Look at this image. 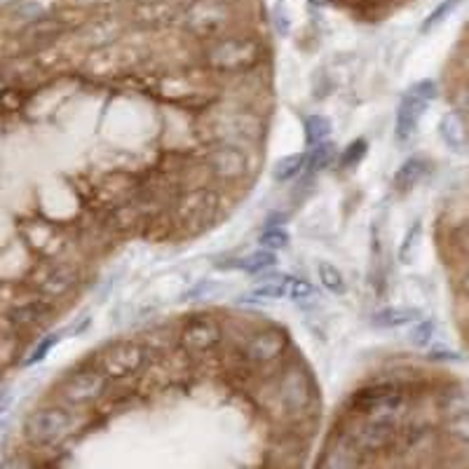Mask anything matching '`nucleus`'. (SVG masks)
<instances>
[{"instance_id":"f8f14e48","label":"nucleus","mask_w":469,"mask_h":469,"mask_svg":"<svg viewBox=\"0 0 469 469\" xmlns=\"http://www.w3.org/2000/svg\"><path fill=\"white\" fill-rule=\"evenodd\" d=\"M214 212H216V195L197 190V193H188L184 200L178 202L177 214L186 225L205 228L214 221Z\"/></svg>"},{"instance_id":"cd10ccee","label":"nucleus","mask_w":469,"mask_h":469,"mask_svg":"<svg viewBox=\"0 0 469 469\" xmlns=\"http://www.w3.org/2000/svg\"><path fill=\"white\" fill-rule=\"evenodd\" d=\"M59 343V336L57 333H50V336H45L41 340V345H38V348L34 349V352H31L29 355V361H26V364H35V361H43V357L47 355V352H50L52 348H54V345Z\"/></svg>"},{"instance_id":"2f4dec72","label":"nucleus","mask_w":469,"mask_h":469,"mask_svg":"<svg viewBox=\"0 0 469 469\" xmlns=\"http://www.w3.org/2000/svg\"><path fill=\"white\" fill-rule=\"evenodd\" d=\"M455 246H458V252L463 256L469 258V224L463 225V228L455 233Z\"/></svg>"},{"instance_id":"393cba45","label":"nucleus","mask_w":469,"mask_h":469,"mask_svg":"<svg viewBox=\"0 0 469 469\" xmlns=\"http://www.w3.org/2000/svg\"><path fill=\"white\" fill-rule=\"evenodd\" d=\"M258 244L263 246V249H270V252H280L284 246H289V233L282 228H265L258 237Z\"/></svg>"},{"instance_id":"7c9ffc66","label":"nucleus","mask_w":469,"mask_h":469,"mask_svg":"<svg viewBox=\"0 0 469 469\" xmlns=\"http://www.w3.org/2000/svg\"><path fill=\"white\" fill-rule=\"evenodd\" d=\"M364 150H367V143H364V141L352 143V146H349V148L345 150L343 165H345V167H352V165H355V160L359 162V160H361V155H364Z\"/></svg>"},{"instance_id":"f257e3e1","label":"nucleus","mask_w":469,"mask_h":469,"mask_svg":"<svg viewBox=\"0 0 469 469\" xmlns=\"http://www.w3.org/2000/svg\"><path fill=\"white\" fill-rule=\"evenodd\" d=\"M202 59L218 73H244L263 59V47L249 35H218L205 45Z\"/></svg>"},{"instance_id":"f03ea898","label":"nucleus","mask_w":469,"mask_h":469,"mask_svg":"<svg viewBox=\"0 0 469 469\" xmlns=\"http://www.w3.org/2000/svg\"><path fill=\"white\" fill-rule=\"evenodd\" d=\"M78 429V416L73 413V407L69 404H47V407L35 408L26 418L24 432L34 441L35 446H54L69 439Z\"/></svg>"},{"instance_id":"9b49d317","label":"nucleus","mask_w":469,"mask_h":469,"mask_svg":"<svg viewBox=\"0 0 469 469\" xmlns=\"http://www.w3.org/2000/svg\"><path fill=\"white\" fill-rule=\"evenodd\" d=\"M286 349V336L280 329H263V331H256L254 336H249L244 345V355L252 364H270L275 361L277 357Z\"/></svg>"},{"instance_id":"72a5a7b5","label":"nucleus","mask_w":469,"mask_h":469,"mask_svg":"<svg viewBox=\"0 0 469 469\" xmlns=\"http://www.w3.org/2000/svg\"><path fill=\"white\" fill-rule=\"evenodd\" d=\"M458 286H460V292H463V296L469 301V268L463 270V275H460Z\"/></svg>"},{"instance_id":"6ab92c4d","label":"nucleus","mask_w":469,"mask_h":469,"mask_svg":"<svg viewBox=\"0 0 469 469\" xmlns=\"http://www.w3.org/2000/svg\"><path fill=\"white\" fill-rule=\"evenodd\" d=\"M308 169V153H296V155H286L273 169V177L275 181H292L298 174H305Z\"/></svg>"},{"instance_id":"423d86ee","label":"nucleus","mask_w":469,"mask_h":469,"mask_svg":"<svg viewBox=\"0 0 469 469\" xmlns=\"http://www.w3.org/2000/svg\"><path fill=\"white\" fill-rule=\"evenodd\" d=\"M436 92H439L436 82L423 81L413 90H408L407 97L401 99L399 110H397V137H399V141H407L416 132L420 115L425 113L429 101H435Z\"/></svg>"},{"instance_id":"dca6fc26","label":"nucleus","mask_w":469,"mask_h":469,"mask_svg":"<svg viewBox=\"0 0 469 469\" xmlns=\"http://www.w3.org/2000/svg\"><path fill=\"white\" fill-rule=\"evenodd\" d=\"M275 263H277L275 252H270V249H263V246H261L258 252L249 254V256L228 258V261H224L218 268L242 270V273H246V275H261V273H268Z\"/></svg>"},{"instance_id":"0eeeda50","label":"nucleus","mask_w":469,"mask_h":469,"mask_svg":"<svg viewBox=\"0 0 469 469\" xmlns=\"http://www.w3.org/2000/svg\"><path fill=\"white\" fill-rule=\"evenodd\" d=\"M273 397H275L280 408L289 413H298L303 411L310 404V399H312V385H310L308 376L301 368L292 367L277 378Z\"/></svg>"},{"instance_id":"6e6552de","label":"nucleus","mask_w":469,"mask_h":469,"mask_svg":"<svg viewBox=\"0 0 469 469\" xmlns=\"http://www.w3.org/2000/svg\"><path fill=\"white\" fill-rule=\"evenodd\" d=\"M143 364H146V349H143V345L134 343V340H125V343L110 345L103 352L99 368L109 378H113V380H120V378L134 376Z\"/></svg>"},{"instance_id":"7ed1b4c3","label":"nucleus","mask_w":469,"mask_h":469,"mask_svg":"<svg viewBox=\"0 0 469 469\" xmlns=\"http://www.w3.org/2000/svg\"><path fill=\"white\" fill-rule=\"evenodd\" d=\"M233 17V7L225 0H193L190 5L181 7L177 24L193 38L212 41L228 29Z\"/></svg>"},{"instance_id":"473e14b6","label":"nucleus","mask_w":469,"mask_h":469,"mask_svg":"<svg viewBox=\"0 0 469 469\" xmlns=\"http://www.w3.org/2000/svg\"><path fill=\"white\" fill-rule=\"evenodd\" d=\"M429 359H435V361H458L460 355H458V352H453V349H432V352H429Z\"/></svg>"},{"instance_id":"c85d7f7f","label":"nucleus","mask_w":469,"mask_h":469,"mask_svg":"<svg viewBox=\"0 0 469 469\" xmlns=\"http://www.w3.org/2000/svg\"><path fill=\"white\" fill-rule=\"evenodd\" d=\"M453 106H455V110L463 115L464 120H469V85L455 90V94H453Z\"/></svg>"},{"instance_id":"aec40b11","label":"nucleus","mask_w":469,"mask_h":469,"mask_svg":"<svg viewBox=\"0 0 469 469\" xmlns=\"http://www.w3.org/2000/svg\"><path fill=\"white\" fill-rule=\"evenodd\" d=\"M425 172H427V165H425L420 158H413V160L401 165V169L397 172L395 186L401 190V193H407V190H411L413 186L418 184L420 178L425 177Z\"/></svg>"},{"instance_id":"1a4fd4ad","label":"nucleus","mask_w":469,"mask_h":469,"mask_svg":"<svg viewBox=\"0 0 469 469\" xmlns=\"http://www.w3.org/2000/svg\"><path fill=\"white\" fill-rule=\"evenodd\" d=\"M206 169L221 181H237L246 174V153L234 143H216L212 153L206 155Z\"/></svg>"},{"instance_id":"20e7f679","label":"nucleus","mask_w":469,"mask_h":469,"mask_svg":"<svg viewBox=\"0 0 469 469\" xmlns=\"http://www.w3.org/2000/svg\"><path fill=\"white\" fill-rule=\"evenodd\" d=\"M206 127H209V132L214 134L218 143H234L242 148L258 143V139L263 134L261 118L242 109H224L218 113H212Z\"/></svg>"},{"instance_id":"b1692460","label":"nucleus","mask_w":469,"mask_h":469,"mask_svg":"<svg viewBox=\"0 0 469 469\" xmlns=\"http://www.w3.org/2000/svg\"><path fill=\"white\" fill-rule=\"evenodd\" d=\"M317 273H320V282L324 284V289H329L331 293H345V277L340 270L333 268L331 263H320Z\"/></svg>"},{"instance_id":"412c9836","label":"nucleus","mask_w":469,"mask_h":469,"mask_svg":"<svg viewBox=\"0 0 469 469\" xmlns=\"http://www.w3.org/2000/svg\"><path fill=\"white\" fill-rule=\"evenodd\" d=\"M333 158H336L333 143L324 141V143H317V146H310L308 169H305V174H317L321 172V169H327V167L333 162Z\"/></svg>"},{"instance_id":"4468645a","label":"nucleus","mask_w":469,"mask_h":469,"mask_svg":"<svg viewBox=\"0 0 469 469\" xmlns=\"http://www.w3.org/2000/svg\"><path fill=\"white\" fill-rule=\"evenodd\" d=\"M221 343V327L212 317H200L186 324L181 331V345L190 352H209Z\"/></svg>"},{"instance_id":"2eb2a0df","label":"nucleus","mask_w":469,"mask_h":469,"mask_svg":"<svg viewBox=\"0 0 469 469\" xmlns=\"http://www.w3.org/2000/svg\"><path fill=\"white\" fill-rule=\"evenodd\" d=\"M81 280V273L78 268L71 263H59V265H52L50 270H45L41 277H38V293L43 298H62L73 289Z\"/></svg>"},{"instance_id":"f3484780","label":"nucleus","mask_w":469,"mask_h":469,"mask_svg":"<svg viewBox=\"0 0 469 469\" xmlns=\"http://www.w3.org/2000/svg\"><path fill=\"white\" fill-rule=\"evenodd\" d=\"M439 134H441V141L446 143L448 148L463 150L469 141L467 120H464L458 110H448L439 122Z\"/></svg>"},{"instance_id":"9d476101","label":"nucleus","mask_w":469,"mask_h":469,"mask_svg":"<svg viewBox=\"0 0 469 469\" xmlns=\"http://www.w3.org/2000/svg\"><path fill=\"white\" fill-rule=\"evenodd\" d=\"M395 425L389 423H380V420H361L352 432H349V441L355 444L359 451L364 453H378L385 451V448L392 446L395 441Z\"/></svg>"},{"instance_id":"c756f323","label":"nucleus","mask_w":469,"mask_h":469,"mask_svg":"<svg viewBox=\"0 0 469 469\" xmlns=\"http://www.w3.org/2000/svg\"><path fill=\"white\" fill-rule=\"evenodd\" d=\"M453 435L458 436V439L463 441H469V411L467 413H458V416H453Z\"/></svg>"},{"instance_id":"39448f33","label":"nucleus","mask_w":469,"mask_h":469,"mask_svg":"<svg viewBox=\"0 0 469 469\" xmlns=\"http://www.w3.org/2000/svg\"><path fill=\"white\" fill-rule=\"evenodd\" d=\"M109 380L110 378L101 368H82V371L73 373L59 385V397H62L63 404H69L73 408L87 407L106 392Z\"/></svg>"},{"instance_id":"a211bd4d","label":"nucleus","mask_w":469,"mask_h":469,"mask_svg":"<svg viewBox=\"0 0 469 469\" xmlns=\"http://www.w3.org/2000/svg\"><path fill=\"white\" fill-rule=\"evenodd\" d=\"M420 320L418 310L411 308H385L373 315V324L380 329H399Z\"/></svg>"},{"instance_id":"5701e85b","label":"nucleus","mask_w":469,"mask_h":469,"mask_svg":"<svg viewBox=\"0 0 469 469\" xmlns=\"http://www.w3.org/2000/svg\"><path fill=\"white\" fill-rule=\"evenodd\" d=\"M331 134V122L324 115H308L305 118V137H308V146H317V143L329 141Z\"/></svg>"},{"instance_id":"4be33fe9","label":"nucleus","mask_w":469,"mask_h":469,"mask_svg":"<svg viewBox=\"0 0 469 469\" xmlns=\"http://www.w3.org/2000/svg\"><path fill=\"white\" fill-rule=\"evenodd\" d=\"M254 293L263 298H289V275H265Z\"/></svg>"},{"instance_id":"a878e982","label":"nucleus","mask_w":469,"mask_h":469,"mask_svg":"<svg viewBox=\"0 0 469 469\" xmlns=\"http://www.w3.org/2000/svg\"><path fill=\"white\" fill-rule=\"evenodd\" d=\"M435 331H436L435 321H429V320L420 321L418 327L413 329V333H411L413 343H416V345H429V343H432V338H435Z\"/></svg>"},{"instance_id":"f704fd0d","label":"nucleus","mask_w":469,"mask_h":469,"mask_svg":"<svg viewBox=\"0 0 469 469\" xmlns=\"http://www.w3.org/2000/svg\"><path fill=\"white\" fill-rule=\"evenodd\" d=\"M134 3H146V0H134ZM174 3H178V0H174Z\"/></svg>"},{"instance_id":"bb28decb","label":"nucleus","mask_w":469,"mask_h":469,"mask_svg":"<svg viewBox=\"0 0 469 469\" xmlns=\"http://www.w3.org/2000/svg\"><path fill=\"white\" fill-rule=\"evenodd\" d=\"M458 3H460V0H444V3H441V5L436 7V10L432 12V14H429L423 29L427 31V29H432V26H436V24H439L441 19L446 17L448 12H453V10H455V7H458Z\"/></svg>"},{"instance_id":"ddd939ff","label":"nucleus","mask_w":469,"mask_h":469,"mask_svg":"<svg viewBox=\"0 0 469 469\" xmlns=\"http://www.w3.org/2000/svg\"><path fill=\"white\" fill-rule=\"evenodd\" d=\"M181 7L174 0H146V3H134L132 17L139 26L146 29H162L167 24L178 22Z\"/></svg>"}]
</instances>
